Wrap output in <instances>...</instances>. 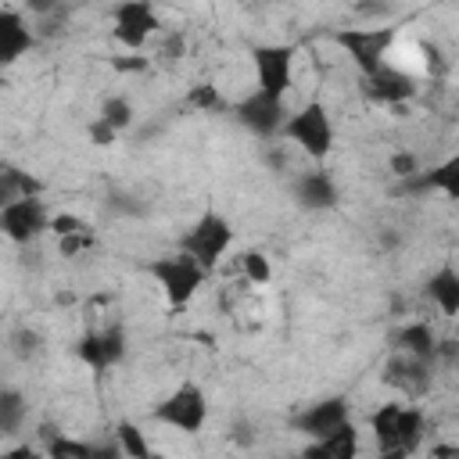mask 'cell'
<instances>
[{
  "mask_svg": "<svg viewBox=\"0 0 459 459\" xmlns=\"http://www.w3.org/2000/svg\"><path fill=\"white\" fill-rule=\"evenodd\" d=\"M111 32L122 47L136 50L143 47L154 32H158V11L151 7V0H118L115 4V14H111Z\"/></svg>",
  "mask_w": 459,
  "mask_h": 459,
  "instance_id": "cell-10",
  "label": "cell"
},
{
  "mask_svg": "<svg viewBox=\"0 0 459 459\" xmlns=\"http://www.w3.org/2000/svg\"><path fill=\"white\" fill-rule=\"evenodd\" d=\"M287 115H290V111H287L283 97H273V93H262V90H255V93H247L244 100L233 104V118H237L251 136H258V140L280 136Z\"/></svg>",
  "mask_w": 459,
  "mask_h": 459,
  "instance_id": "cell-6",
  "label": "cell"
},
{
  "mask_svg": "<svg viewBox=\"0 0 459 459\" xmlns=\"http://www.w3.org/2000/svg\"><path fill=\"white\" fill-rule=\"evenodd\" d=\"M14 341H18V344H14V351H18L22 359H25V355H32V351H36V344H39V337H36L32 330H18V333H14Z\"/></svg>",
  "mask_w": 459,
  "mask_h": 459,
  "instance_id": "cell-32",
  "label": "cell"
},
{
  "mask_svg": "<svg viewBox=\"0 0 459 459\" xmlns=\"http://www.w3.org/2000/svg\"><path fill=\"white\" fill-rule=\"evenodd\" d=\"M57 7H61V0H25V11L36 18H50Z\"/></svg>",
  "mask_w": 459,
  "mask_h": 459,
  "instance_id": "cell-33",
  "label": "cell"
},
{
  "mask_svg": "<svg viewBox=\"0 0 459 459\" xmlns=\"http://www.w3.org/2000/svg\"><path fill=\"white\" fill-rule=\"evenodd\" d=\"M337 43L348 50V57L355 61V68L362 75L377 72L380 65H387V50L394 47V29L387 25H366V29H341Z\"/></svg>",
  "mask_w": 459,
  "mask_h": 459,
  "instance_id": "cell-5",
  "label": "cell"
},
{
  "mask_svg": "<svg viewBox=\"0 0 459 459\" xmlns=\"http://www.w3.org/2000/svg\"><path fill=\"white\" fill-rule=\"evenodd\" d=\"M294 201L305 212H330L337 204V183L323 169H308L294 179Z\"/></svg>",
  "mask_w": 459,
  "mask_h": 459,
  "instance_id": "cell-15",
  "label": "cell"
},
{
  "mask_svg": "<svg viewBox=\"0 0 459 459\" xmlns=\"http://www.w3.org/2000/svg\"><path fill=\"white\" fill-rule=\"evenodd\" d=\"M240 269H244V280L255 283V287H265L273 280V265L262 251H244L240 255Z\"/></svg>",
  "mask_w": 459,
  "mask_h": 459,
  "instance_id": "cell-25",
  "label": "cell"
},
{
  "mask_svg": "<svg viewBox=\"0 0 459 459\" xmlns=\"http://www.w3.org/2000/svg\"><path fill=\"white\" fill-rule=\"evenodd\" d=\"M230 244H233V226H230V219L208 208V212L183 233L179 251L194 255V258L212 273V269L222 262V255L230 251Z\"/></svg>",
  "mask_w": 459,
  "mask_h": 459,
  "instance_id": "cell-4",
  "label": "cell"
},
{
  "mask_svg": "<svg viewBox=\"0 0 459 459\" xmlns=\"http://www.w3.org/2000/svg\"><path fill=\"white\" fill-rule=\"evenodd\" d=\"M391 172L405 183V179H412L420 172V158L412 151H398V154H391Z\"/></svg>",
  "mask_w": 459,
  "mask_h": 459,
  "instance_id": "cell-29",
  "label": "cell"
},
{
  "mask_svg": "<svg viewBox=\"0 0 459 459\" xmlns=\"http://www.w3.org/2000/svg\"><path fill=\"white\" fill-rule=\"evenodd\" d=\"M183 54H186V36H183V32H165V36H161V47H158L161 65H176Z\"/></svg>",
  "mask_w": 459,
  "mask_h": 459,
  "instance_id": "cell-27",
  "label": "cell"
},
{
  "mask_svg": "<svg viewBox=\"0 0 459 459\" xmlns=\"http://www.w3.org/2000/svg\"><path fill=\"white\" fill-rule=\"evenodd\" d=\"M391 341H394V351H409V355L427 359V362H434L441 355V341L430 330V323H405L402 330H394Z\"/></svg>",
  "mask_w": 459,
  "mask_h": 459,
  "instance_id": "cell-18",
  "label": "cell"
},
{
  "mask_svg": "<svg viewBox=\"0 0 459 459\" xmlns=\"http://www.w3.org/2000/svg\"><path fill=\"white\" fill-rule=\"evenodd\" d=\"M36 47V32L29 29V22L22 18V11L4 7L0 11V61L14 65L22 54H29Z\"/></svg>",
  "mask_w": 459,
  "mask_h": 459,
  "instance_id": "cell-16",
  "label": "cell"
},
{
  "mask_svg": "<svg viewBox=\"0 0 459 459\" xmlns=\"http://www.w3.org/2000/svg\"><path fill=\"white\" fill-rule=\"evenodd\" d=\"M97 240H93V230L86 226V230H79V233H68V237H57V251L61 255H79V251H90Z\"/></svg>",
  "mask_w": 459,
  "mask_h": 459,
  "instance_id": "cell-28",
  "label": "cell"
},
{
  "mask_svg": "<svg viewBox=\"0 0 459 459\" xmlns=\"http://www.w3.org/2000/svg\"><path fill=\"white\" fill-rule=\"evenodd\" d=\"M423 54H427V68H430V72H445V65H441V54H437V47L423 43Z\"/></svg>",
  "mask_w": 459,
  "mask_h": 459,
  "instance_id": "cell-35",
  "label": "cell"
},
{
  "mask_svg": "<svg viewBox=\"0 0 459 459\" xmlns=\"http://www.w3.org/2000/svg\"><path fill=\"white\" fill-rule=\"evenodd\" d=\"M100 122H108L115 133H122L129 122H133V104L126 100V97H108L104 104H100V115H97Z\"/></svg>",
  "mask_w": 459,
  "mask_h": 459,
  "instance_id": "cell-24",
  "label": "cell"
},
{
  "mask_svg": "<svg viewBox=\"0 0 459 459\" xmlns=\"http://www.w3.org/2000/svg\"><path fill=\"white\" fill-rule=\"evenodd\" d=\"M427 301L437 305L441 316H459V269L441 265L437 273H430V280L423 283Z\"/></svg>",
  "mask_w": 459,
  "mask_h": 459,
  "instance_id": "cell-20",
  "label": "cell"
},
{
  "mask_svg": "<svg viewBox=\"0 0 459 459\" xmlns=\"http://www.w3.org/2000/svg\"><path fill=\"white\" fill-rule=\"evenodd\" d=\"M251 61H255L258 90L273 93V97H287V90L294 82V47L290 43H262L251 50Z\"/></svg>",
  "mask_w": 459,
  "mask_h": 459,
  "instance_id": "cell-9",
  "label": "cell"
},
{
  "mask_svg": "<svg viewBox=\"0 0 459 459\" xmlns=\"http://www.w3.org/2000/svg\"><path fill=\"white\" fill-rule=\"evenodd\" d=\"M430 455H445V459H459V445H434Z\"/></svg>",
  "mask_w": 459,
  "mask_h": 459,
  "instance_id": "cell-36",
  "label": "cell"
},
{
  "mask_svg": "<svg viewBox=\"0 0 459 459\" xmlns=\"http://www.w3.org/2000/svg\"><path fill=\"white\" fill-rule=\"evenodd\" d=\"M405 186L409 190H437L448 201H459V151L430 169H420L412 179H405Z\"/></svg>",
  "mask_w": 459,
  "mask_h": 459,
  "instance_id": "cell-17",
  "label": "cell"
},
{
  "mask_svg": "<svg viewBox=\"0 0 459 459\" xmlns=\"http://www.w3.org/2000/svg\"><path fill=\"white\" fill-rule=\"evenodd\" d=\"M79 230H86V222H82L79 215L61 212V215L50 219V233H54V237H68V233H79Z\"/></svg>",
  "mask_w": 459,
  "mask_h": 459,
  "instance_id": "cell-30",
  "label": "cell"
},
{
  "mask_svg": "<svg viewBox=\"0 0 459 459\" xmlns=\"http://www.w3.org/2000/svg\"><path fill=\"white\" fill-rule=\"evenodd\" d=\"M75 355H79L93 373H108V369H115V366L126 359V333H122L118 326L90 330V333L79 337Z\"/></svg>",
  "mask_w": 459,
  "mask_h": 459,
  "instance_id": "cell-11",
  "label": "cell"
},
{
  "mask_svg": "<svg viewBox=\"0 0 459 459\" xmlns=\"http://www.w3.org/2000/svg\"><path fill=\"white\" fill-rule=\"evenodd\" d=\"M362 93H366L373 104H387V108L409 104V100L416 97V79H412L409 72L394 68V65H380L377 72L362 75Z\"/></svg>",
  "mask_w": 459,
  "mask_h": 459,
  "instance_id": "cell-12",
  "label": "cell"
},
{
  "mask_svg": "<svg viewBox=\"0 0 459 459\" xmlns=\"http://www.w3.org/2000/svg\"><path fill=\"white\" fill-rule=\"evenodd\" d=\"M154 416H158L161 423L183 430V434H197V430L204 427V420H208V398H204V391H201L197 384L186 380V384H179L169 398L158 402Z\"/></svg>",
  "mask_w": 459,
  "mask_h": 459,
  "instance_id": "cell-8",
  "label": "cell"
},
{
  "mask_svg": "<svg viewBox=\"0 0 459 459\" xmlns=\"http://www.w3.org/2000/svg\"><path fill=\"white\" fill-rule=\"evenodd\" d=\"M186 104H190V108H197V111H215V108H222L219 86H215V82H197V86H190Z\"/></svg>",
  "mask_w": 459,
  "mask_h": 459,
  "instance_id": "cell-26",
  "label": "cell"
},
{
  "mask_svg": "<svg viewBox=\"0 0 459 459\" xmlns=\"http://www.w3.org/2000/svg\"><path fill=\"white\" fill-rule=\"evenodd\" d=\"M115 68L118 72H143L147 68V57H136V54L133 57H115Z\"/></svg>",
  "mask_w": 459,
  "mask_h": 459,
  "instance_id": "cell-34",
  "label": "cell"
},
{
  "mask_svg": "<svg viewBox=\"0 0 459 459\" xmlns=\"http://www.w3.org/2000/svg\"><path fill=\"white\" fill-rule=\"evenodd\" d=\"M147 273L158 280V287H161L169 305H186L204 287V280H208V269L194 255H186V251L161 255V258L147 262Z\"/></svg>",
  "mask_w": 459,
  "mask_h": 459,
  "instance_id": "cell-3",
  "label": "cell"
},
{
  "mask_svg": "<svg viewBox=\"0 0 459 459\" xmlns=\"http://www.w3.org/2000/svg\"><path fill=\"white\" fill-rule=\"evenodd\" d=\"M50 212L47 204L39 201V194H25V197H14L0 208V230L11 244H29L36 240L43 230H50Z\"/></svg>",
  "mask_w": 459,
  "mask_h": 459,
  "instance_id": "cell-7",
  "label": "cell"
},
{
  "mask_svg": "<svg viewBox=\"0 0 459 459\" xmlns=\"http://www.w3.org/2000/svg\"><path fill=\"white\" fill-rule=\"evenodd\" d=\"M90 136H93V143H97V147H108V143H115V136H118V133H115L108 122L93 118V122H90Z\"/></svg>",
  "mask_w": 459,
  "mask_h": 459,
  "instance_id": "cell-31",
  "label": "cell"
},
{
  "mask_svg": "<svg viewBox=\"0 0 459 459\" xmlns=\"http://www.w3.org/2000/svg\"><path fill=\"white\" fill-rule=\"evenodd\" d=\"M373 437L380 455H409L423 441V412L405 402H384L373 412Z\"/></svg>",
  "mask_w": 459,
  "mask_h": 459,
  "instance_id": "cell-1",
  "label": "cell"
},
{
  "mask_svg": "<svg viewBox=\"0 0 459 459\" xmlns=\"http://www.w3.org/2000/svg\"><path fill=\"white\" fill-rule=\"evenodd\" d=\"M25 416H29L25 398H22L14 387H4V391H0V434H4V437L18 434L22 423H25Z\"/></svg>",
  "mask_w": 459,
  "mask_h": 459,
  "instance_id": "cell-21",
  "label": "cell"
},
{
  "mask_svg": "<svg viewBox=\"0 0 459 459\" xmlns=\"http://www.w3.org/2000/svg\"><path fill=\"white\" fill-rule=\"evenodd\" d=\"M430 366L427 359H416L409 351H394L384 366V384L402 391V398H420L430 391Z\"/></svg>",
  "mask_w": 459,
  "mask_h": 459,
  "instance_id": "cell-13",
  "label": "cell"
},
{
  "mask_svg": "<svg viewBox=\"0 0 459 459\" xmlns=\"http://www.w3.org/2000/svg\"><path fill=\"white\" fill-rule=\"evenodd\" d=\"M355 452H359V430L351 420L341 423L337 430H330L326 437H316L305 448V455H312V459H351Z\"/></svg>",
  "mask_w": 459,
  "mask_h": 459,
  "instance_id": "cell-19",
  "label": "cell"
},
{
  "mask_svg": "<svg viewBox=\"0 0 459 459\" xmlns=\"http://www.w3.org/2000/svg\"><path fill=\"white\" fill-rule=\"evenodd\" d=\"M25 194H39V183L18 169H4L0 172V201H14V197H25Z\"/></svg>",
  "mask_w": 459,
  "mask_h": 459,
  "instance_id": "cell-22",
  "label": "cell"
},
{
  "mask_svg": "<svg viewBox=\"0 0 459 459\" xmlns=\"http://www.w3.org/2000/svg\"><path fill=\"white\" fill-rule=\"evenodd\" d=\"M348 420H351V402L337 394V398H323V402H312L308 409H301L294 416V430L316 441V437H326L330 430H337Z\"/></svg>",
  "mask_w": 459,
  "mask_h": 459,
  "instance_id": "cell-14",
  "label": "cell"
},
{
  "mask_svg": "<svg viewBox=\"0 0 459 459\" xmlns=\"http://www.w3.org/2000/svg\"><path fill=\"white\" fill-rule=\"evenodd\" d=\"M280 136L290 140L312 161H323L333 151V122H330V111L319 100H305L298 111L287 115Z\"/></svg>",
  "mask_w": 459,
  "mask_h": 459,
  "instance_id": "cell-2",
  "label": "cell"
},
{
  "mask_svg": "<svg viewBox=\"0 0 459 459\" xmlns=\"http://www.w3.org/2000/svg\"><path fill=\"white\" fill-rule=\"evenodd\" d=\"M115 441H118L122 455H133V459H147V455H151L147 437H143L133 423H118V427H115Z\"/></svg>",
  "mask_w": 459,
  "mask_h": 459,
  "instance_id": "cell-23",
  "label": "cell"
}]
</instances>
